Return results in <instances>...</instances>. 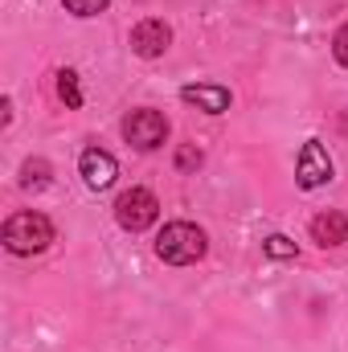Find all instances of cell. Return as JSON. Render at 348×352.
I'll list each match as a JSON object with an SVG mask.
<instances>
[{"instance_id":"9a60e30c","label":"cell","mask_w":348,"mask_h":352,"mask_svg":"<svg viewBox=\"0 0 348 352\" xmlns=\"http://www.w3.org/2000/svg\"><path fill=\"white\" fill-rule=\"evenodd\" d=\"M197 164H201V152H197V148H180V152H176V168H180V173H188V168H197Z\"/></svg>"},{"instance_id":"ba28073f","label":"cell","mask_w":348,"mask_h":352,"mask_svg":"<svg viewBox=\"0 0 348 352\" xmlns=\"http://www.w3.org/2000/svg\"><path fill=\"white\" fill-rule=\"evenodd\" d=\"M180 98L188 107L205 111V115H226L230 111V90L217 87V82H188V87H180Z\"/></svg>"},{"instance_id":"8992f818","label":"cell","mask_w":348,"mask_h":352,"mask_svg":"<svg viewBox=\"0 0 348 352\" xmlns=\"http://www.w3.org/2000/svg\"><path fill=\"white\" fill-rule=\"evenodd\" d=\"M168 45H173V29L164 21H156V16H148V21H140L131 29V50L140 58H160Z\"/></svg>"},{"instance_id":"5bb4252c","label":"cell","mask_w":348,"mask_h":352,"mask_svg":"<svg viewBox=\"0 0 348 352\" xmlns=\"http://www.w3.org/2000/svg\"><path fill=\"white\" fill-rule=\"evenodd\" d=\"M332 54H336V62H340V66H348V25L336 29V37H332Z\"/></svg>"},{"instance_id":"8fae6325","label":"cell","mask_w":348,"mask_h":352,"mask_svg":"<svg viewBox=\"0 0 348 352\" xmlns=\"http://www.w3.org/2000/svg\"><path fill=\"white\" fill-rule=\"evenodd\" d=\"M21 184H25V188H45V184H50V164H45V160H25Z\"/></svg>"},{"instance_id":"7a4b0ae2","label":"cell","mask_w":348,"mask_h":352,"mask_svg":"<svg viewBox=\"0 0 348 352\" xmlns=\"http://www.w3.org/2000/svg\"><path fill=\"white\" fill-rule=\"evenodd\" d=\"M0 238H4V246H8L12 254L29 258V254H41V250H50V242H54V221H50L45 213H33V209H25V213H12V217L4 221Z\"/></svg>"},{"instance_id":"30bf717a","label":"cell","mask_w":348,"mask_h":352,"mask_svg":"<svg viewBox=\"0 0 348 352\" xmlns=\"http://www.w3.org/2000/svg\"><path fill=\"white\" fill-rule=\"evenodd\" d=\"M58 98H62L70 111L83 107V90H78V74H74V70H62V74H58Z\"/></svg>"},{"instance_id":"7c38bea8","label":"cell","mask_w":348,"mask_h":352,"mask_svg":"<svg viewBox=\"0 0 348 352\" xmlns=\"http://www.w3.org/2000/svg\"><path fill=\"white\" fill-rule=\"evenodd\" d=\"M262 250H266V258H295L299 250H295V242L291 238H283V234H270L266 242H262Z\"/></svg>"},{"instance_id":"5b68a950","label":"cell","mask_w":348,"mask_h":352,"mask_svg":"<svg viewBox=\"0 0 348 352\" xmlns=\"http://www.w3.org/2000/svg\"><path fill=\"white\" fill-rule=\"evenodd\" d=\"M295 180H299V188H324L328 180H332V156H328V148L320 144V140H307L303 144V152H299V164H295Z\"/></svg>"},{"instance_id":"9c48e42d","label":"cell","mask_w":348,"mask_h":352,"mask_svg":"<svg viewBox=\"0 0 348 352\" xmlns=\"http://www.w3.org/2000/svg\"><path fill=\"white\" fill-rule=\"evenodd\" d=\"M312 238L328 250V246H345L348 242V217L345 213H336V209H328V213H320L316 221H312Z\"/></svg>"},{"instance_id":"3957f363","label":"cell","mask_w":348,"mask_h":352,"mask_svg":"<svg viewBox=\"0 0 348 352\" xmlns=\"http://www.w3.org/2000/svg\"><path fill=\"white\" fill-rule=\"evenodd\" d=\"M156 217H160V201H156L152 188H127V192H119V201H115V221H119L127 234H140V230L156 226Z\"/></svg>"},{"instance_id":"52a82bcc","label":"cell","mask_w":348,"mask_h":352,"mask_svg":"<svg viewBox=\"0 0 348 352\" xmlns=\"http://www.w3.org/2000/svg\"><path fill=\"white\" fill-rule=\"evenodd\" d=\"M78 173L87 180L90 188H111L115 184V176H119V164H115V156L111 152H102V148H87L83 156H78Z\"/></svg>"},{"instance_id":"6da1fadb","label":"cell","mask_w":348,"mask_h":352,"mask_svg":"<svg viewBox=\"0 0 348 352\" xmlns=\"http://www.w3.org/2000/svg\"><path fill=\"white\" fill-rule=\"evenodd\" d=\"M209 250V238L201 226L193 221H168L160 234H156V258L168 266H193L205 258Z\"/></svg>"},{"instance_id":"277c9868","label":"cell","mask_w":348,"mask_h":352,"mask_svg":"<svg viewBox=\"0 0 348 352\" xmlns=\"http://www.w3.org/2000/svg\"><path fill=\"white\" fill-rule=\"evenodd\" d=\"M123 140L140 152H156L164 140H168V119L152 107H140V111H127L123 119Z\"/></svg>"},{"instance_id":"4fadbf2b","label":"cell","mask_w":348,"mask_h":352,"mask_svg":"<svg viewBox=\"0 0 348 352\" xmlns=\"http://www.w3.org/2000/svg\"><path fill=\"white\" fill-rule=\"evenodd\" d=\"M66 4V12H74V16H98L111 0H62Z\"/></svg>"}]
</instances>
